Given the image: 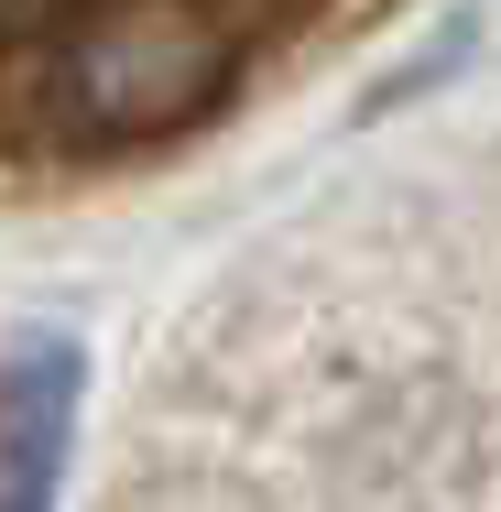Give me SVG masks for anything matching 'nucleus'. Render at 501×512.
Returning a JSON list of instances; mask_svg holds the SVG:
<instances>
[{"mask_svg":"<svg viewBox=\"0 0 501 512\" xmlns=\"http://www.w3.org/2000/svg\"><path fill=\"white\" fill-rule=\"evenodd\" d=\"M240 77L218 0H88L44 44V120L66 142H164L197 131Z\"/></svg>","mask_w":501,"mask_h":512,"instance_id":"1","label":"nucleus"},{"mask_svg":"<svg viewBox=\"0 0 501 512\" xmlns=\"http://www.w3.org/2000/svg\"><path fill=\"white\" fill-rule=\"evenodd\" d=\"M66 425H77V349H66V338H22V360H11V458H0V512H44V502H55Z\"/></svg>","mask_w":501,"mask_h":512,"instance_id":"2","label":"nucleus"}]
</instances>
